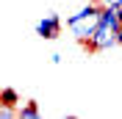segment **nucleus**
<instances>
[{
	"instance_id": "4",
	"label": "nucleus",
	"mask_w": 122,
	"mask_h": 119,
	"mask_svg": "<svg viewBox=\"0 0 122 119\" xmlns=\"http://www.w3.org/2000/svg\"><path fill=\"white\" fill-rule=\"evenodd\" d=\"M0 105H6V108H17V111H20V105H22V100H20V94H17V89L6 86V89L0 91Z\"/></svg>"
},
{
	"instance_id": "1",
	"label": "nucleus",
	"mask_w": 122,
	"mask_h": 119,
	"mask_svg": "<svg viewBox=\"0 0 122 119\" xmlns=\"http://www.w3.org/2000/svg\"><path fill=\"white\" fill-rule=\"evenodd\" d=\"M103 8H100V20L97 28L92 33V39L86 42V50L89 53H106L111 47H119V28H122V17H119V6L111 3V0H100Z\"/></svg>"
},
{
	"instance_id": "3",
	"label": "nucleus",
	"mask_w": 122,
	"mask_h": 119,
	"mask_svg": "<svg viewBox=\"0 0 122 119\" xmlns=\"http://www.w3.org/2000/svg\"><path fill=\"white\" fill-rule=\"evenodd\" d=\"M61 30H64V22H61V17L56 14V11L45 14V17H42V20L36 22V36L47 39V42L58 39V36H61Z\"/></svg>"
},
{
	"instance_id": "5",
	"label": "nucleus",
	"mask_w": 122,
	"mask_h": 119,
	"mask_svg": "<svg viewBox=\"0 0 122 119\" xmlns=\"http://www.w3.org/2000/svg\"><path fill=\"white\" fill-rule=\"evenodd\" d=\"M39 116H42V111H39L36 100H28V103L20 105V116H17V119H39Z\"/></svg>"
},
{
	"instance_id": "8",
	"label": "nucleus",
	"mask_w": 122,
	"mask_h": 119,
	"mask_svg": "<svg viewBox=\"0 0 122 119\" xmlns=\"http://www.w3.org/2000/svg\"><path fill=\"white\" fill-rule=\"evenodd\" d=\"M111 3H117V6H122V0H111Z\"/></svg>"
},
{
	"instance_id": "6",
	"label": "nucleus",
	"mask_w": 122,
	"mask_h": 119,
	"mask_svg": "<svg viewBox=\"0 0 122 119\" xmlns=\"http://www.w3.org/2000/svg\"><path fill=\"white\" fill-rule=\"evenodd\" d=\"M11 116H20L17 108H6V105H0V119H11Z\"/></svg>"
},
{
	"instance_id": "7",
	"label": "nucleus",
	"mask_w": 122,
	"mask_h": 119,
	"mask_svg": "<svg viewBox=\"0 0 122 119\" xmlns=\"http://www.w3.org/2000/svg\"><path fill=\"white\" fill-rule=\"evenodd\" d=\"M50 61H53V64H61V61H64V55H61V53H53V55H50Z\"/></svg>"
},
{
	"instance_id": "2",
	"label": "nucleus",
	"mask_w": 122,
	"mask_h": 119,
	"mask_svg": "<svg viewBox=\"0 0 122 119\" xmlns=\"http://www.w3.org/2000/svg\"><path fill=\"white\" fill-rule=\"evenodd\" d=\"M100 8H103L100 0H89V3H83V6L78 8L75 14L67 17V28L72 30L75 42L86 45V42L92 39V33H94V28H97V20H100Z\"/></svg>"
}]
</instances>
